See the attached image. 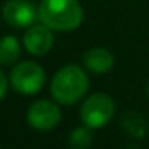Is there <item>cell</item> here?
<instances>
[{
  "label": "cell",
  "instance_id": "obj_4",
  "mask_svg": "<svg viewBox=\"0 0 149 149\" xmlns=\"http://www.w3.org/2000/svg\"><path fill=\"white\" fill-rule=\"evenodd\" d=\"M114 101L106 93H95L84 101L80 107V119L90 128H101L114 116Z\"/></svg>",
  "mask_w": 149,
  "mask_h": 149
},
{
  "label": "cell",
  "instance_id": "obj_3",
  "mask_svg": "<svg viewBox=\"0 0 149 149\" xmlns=\"http://www.w3.org/2000/svg\"><path fill=\"white\" fill-rule=\"evenodd\" d=\"M10 84L21 95H36L45 84V71L34 61H21L11 69Z\"/></svg>",
  "mask_w": 149,
  "mask_h": 149
},
{
  "label": "cell",
  "instance_id": "obj_6",
  "mask_svg": "<svg viewBox=\"0 0 149 149\" xmlns=\"http://www.w3.org/2000/svg\"><path fill=\"white\" fill-rule=\"evenodd\" d=\"M2 16L10 26L27 29L39 18V8L27 0H8L2 8Z\"/></svg>",
  "mask_w": 149,
  "mask_h": 149
},
{
  "label": "cell",
  "instance_id": "obj_10",
  "mask_svg": "<svg viewBox=\"0 0 149 149\" xmlns=\"http://www.w3.org/2000/svg\"><path fill=\"white\" fill-rule=\"evenodd\" d=\"M120 123L122 127L130 133L132 136H136V138H143L148 132V120L141 116L139 112H135V111H127L123 112L122 119H120Z\"/></svg>",
  "mask_w": 149,
  "mask_h": 149
},
{
  "label": "cell",
  "instance_id": "obj_12",
  "mask_svg": "<svg viewBox=\"0 0 149 149\" xmlns=\"http://www.w3.org/2000/svg\"><path fill=\"white\" fill-rule=\"evenodd\" d=\"M7 90H8V80L5 72L0 69V100H3L7 96Z\"/></svg>",
  "mask_w": 149,
  "mask_h": 149
},
{
  "label": "cell",
  "instance_id": "obj_5",
  "mask_svg": "<svg viewBox=\"0 0 149 149\" xmlns=\"http://www.w3.org/2000/svg\"><path fill=\"white\" fill-rule=\"evenodd\" d=\"M26 117L32 128L39 130V132H48V130H53L59 123L61 109L53 101L39 100L31 104Z\"/></svg>",
  "mask_w": 149,
  "mask_h": 149
},
{
  "label": "cell",
  "instance_id": "obj_1",
  "mask_svg": "<svg viewBox=\"0 0 149 149\" xmlns=\"http://www.w3.org/2000/svg\"><path fill=\"white\" fill-rule=\"evenodd\" d=\"M39 19L52 31L69 32L84 23V8L79 0H42Z\"/></svg>",
  "mask_w": 149,
  "mask_h": 149
},
{
  "label": "cell",
  "instance_id": "obj_11",
  "mask_svg": "<svg viewBox=\"0 0 149 149\" xmlns=\"http://www.w3.org/2000/svg\"><path fill=\"white\" fill-rule=\"evenodd\" d=\"M91 139L93 136H91L90 127H77L69 135V146L72 149H88L91 146Z\"/></svg>",
  "mask_w": 149,
  "mask_h": 149
},
{
  "label": "cell",
  "instance_id": "obj_2",
  "mask_svg": "<svg viewBox=\"0 0 149 149\" xmlns=\"http://www.w3.org/2000/svg\"><path fill=\"white\" fill-rule=\"evenodd\" d=\"M88 90V77L85 71L77 64L63 66L52 79L50 91L56 103L69 106L82 100Z\"/></svg>",
  "mask_w": 149,
  "mask_h": 149
},
{
  "label": "cell",
  "instance_id": "obj_8",
  "mask_svg": "<svg viewBox=\"0 0 149 149\" xmlns=\"http://www.w3.org/2000/svg\"><path fill=\"white\" fill-rule=\"evenodd\" d=\"M82 61L85 68L93 74H107L114 68V55L103 47L88 48L82 56Z\"/></svg>",
  "mask_w": 149,
  "mask_h": 149
},
{
  "label": "cell",
  "instance_id": "obj_13",
  "mask_svg": "<svg viewBox=\"0 0 149 149\" xmlns=\"http://www.w3.org/2000/svg\"><path fill=\"white\" fill-rule=\"evenodd\" d=\"M146 91H148V95H149V82H148V87H146Z\"/></svg>",
  "mask_w": 149,
  "mask_h": 149
},
{
  "label": "cell",
  "instance_id": "obj_9",
  "mask_svg": "<svg viewBox=\"0 0 149 149\" xmlns=\"http://www.w3.org/2000/svg\"><path fill=\"white\" fill-rule=\"evenodd\" d=\"M21 55V43L15 36L0 37V64L10 66L18 61Z\"/></svg>",
  "mask_w": 149,
  "mask_h": 149
},
{
  "label": "cell",
  "instance_id": "obj_7",
  "mask_svg": "<svg viewBox=\"0 0 149 149\" xmlns=\"http://www.w3.org/2000/svg\"><path fill=\"white\" fill-rule=\"evenodd\" d=\"M23 45L32 56H43L53 47V31L45 24H34L27 27L23 37Z\"/></svg>",
  "mask_w": 149,
  "mask_h": 149
}]
</instances>
